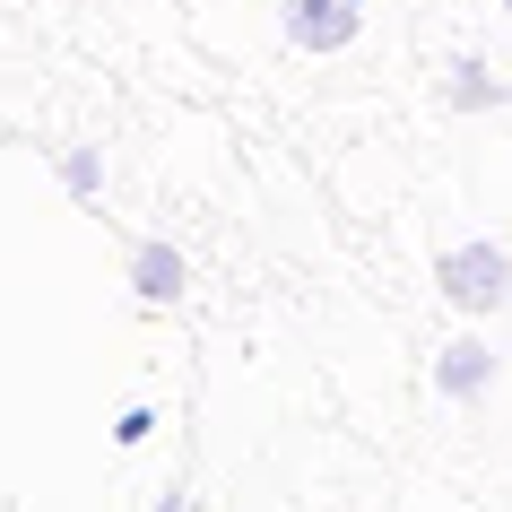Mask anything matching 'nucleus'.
<instances>
[{
    "label": "nucleus",
    "mask_w": 512,
    "mask_h": 512,
    "mask_svg": "<svg viewBox=\"0 0 512 512\" xmlns=\"http://www.w3.org/2000/svg\"><path fill=\"white\" fill-rule=\"evenodd\" d=\"M504 287H512V261L495 252V243H460V252H443V296H452V304L486 313Z\"/></svg>",
    "instance_id": "obj_1"
},
{
    "label": "nucleus",
    "mask_w": 512,
    "mask_h": 512,
    "mask_svg": "<svg viewBox=\"0 0 512 512\" xmlns=\"http://www.w3.org/2000/svg\"><path fill=\"white\" fill-rule=\"evenodd\" d=\"M356 18H365V0H296V9H287V35L313 44V53H339L356 35Z\"/></svg>",
    "instance_id": "obj_2"
},
{
    "label": "nucleus",
    "mask_w": 512,
    "mask_h": 512,
    "mask_svg": "<svg viewBox=\"0 0 512 512\" xmlns=\"http://www.w3.org/2000/svg\"><path fill=\"white\" fill-rule=\"evenodd\" d=\"M174 287H183V261H174V252H165V243H148V252H139V296H174Z\"/></svg>",
    "instance_id": "obj_3"
},
{
    "label": "nucleus",
    "mask_w": 512,
    "mask_h": 512,
    "mask_svg": "<svg viewBox=\"0 0 512 512\" xmlns=\"http://www.w3.org/2000/svg\"><path fill=\"white\" fill-rule=\"evenodd\" d=\"M478 382H486V348H478V339H460V348L443 356V391H478Z\"/></svg>",
    "instance_id": "obj_4"
}]
</instances>
